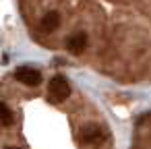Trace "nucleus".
<instances>
[{"instance_id": "nucleus-1", "label": "nucleus", "mask_w": 151, "mask_h": 149, "mask_svg": "<svg viewBox=\"0 0 151 149\" xmlns=\"http://www.w3.org/2000/svg\"><path fill=\"white\" fill-rule=\"evenodd\" d=\"M68 95H70V85H68L66 79H62V77L50 79V83H48V97H50L54 104L64 101Z\"/></svg>"}, {"instance_id": "nucleus-2", "label": "nucleus", "mask_w": 151, "mask_h": 149, "mask_svg": "<svg viewBox=\"0 0 151 149\" xmlns=\"http://www.w3.org/2000/svg\"><path fill=\"white\" fill-rule=\"evenodd\" d=\"M15 79L21 81L23 85H29V87H35V85L42 83L40 71H35V68H31V66H19V68L15 71Z\"/></svg>"}, {"instance_id": "nucleus-3", "label": "nucleus", "mask_w": 151, "mask_h": 149, "mask_svg": "<svg viewBox=\"0 0 151 149\" xmlns=\"http://www.w3.org/2000/svg\"><path fill=\"white\" fill-rule=\"evenodd\" d=\"M104 130L97 126V124H87V126H83L81 128V132H79V139L83 141V143H87V145H97L99 141H104Z\"/></svg>"}, {"instance_id": "nucleus-4", "label": "nucleus", "mask_w": 151, "mask_h": 149, "mask_svg": "<svg viewBox=\"0 0 151 149\" xmlns=\"http://www.w3.org/2000/svg\"><path fill=\"white\" fill-rule=\"evenodd\" d=\"M85 46H87V35L85 33H73L68 40H66V50L70 52V54H81L83 50H85Z\"/></svg>"}, {"instance_id": "nucleus-5", "label": "nucleus", "mask_w": 151, "mask_h": 149, "mask_svg": "<svg viewBox=\"0 0 151 149\" xmlns=\"http://www.w3.org/2000/svg\"><path fill=\"white\" fill-rule=\"evenodd\" d=\"M60 27V15L58 13H46L44 17H42V29H46V31H56Z\"/></svg>"}, {"instance_id": "nucleus-6", "label": "nucleus", "mask_w": 151, "mask_h": 149, "mask_svg": "<svg viewBox=\"0 0 151 149\" xmlns=\"http://www.w3.org/2000/svg\"><path fill=\"white\" fill-rule=\"evenodd\" d=\"M0 122H2V126H11L13 124V114H11V108L2 101L0 104Z\"/></svg>"}, {"instance_id": "nucleus-7", "label": "nucleus", "mask_w": 151, "mask_h": 149, "mask_svg": "<svg viewBox=\"0 0 151 149\" xmlns=\"http://www.w3.org/2000/svg\"><path fill=\"white\" fill-rule=\"evenodd\" d=\"M4 149H19V147H4Z\"/></svg>"}]
</instances>
